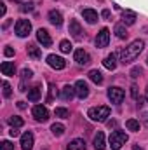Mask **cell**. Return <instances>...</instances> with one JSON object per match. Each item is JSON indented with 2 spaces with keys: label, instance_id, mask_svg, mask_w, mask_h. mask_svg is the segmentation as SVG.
<instances>
[{
  "label": "cell",
  "instance_id": "ba28073f",
  "mask_svg": "<svg viewBox=\"0 0 148 150\" xmlns=\"http://www.w3.org/2000/svg\"><path fill=\"white\" fill-rule=\"evenodd\" d=\"M73 58L75 61L80 65V67H84V65H89L91 63V56H89V52L87 51H84V49H77L73 52Z\"/></svg>",
  "mask_w": 148,
  "mask_h": 150
},
{
  "label": "cell",
  "instance_id": "7402d4cb",
  "mask_svg": "<svg viewBox=\"0 0 148 150\" xmlns=\"http://www.w3.org/2000/svg\"><path fill=\"white\" fill-rule=\"evenodd\" d=\"M40 96H42V89H40V86H33V87L28 91V100H30V101H38Z\"/></svg>",
  "mask_w": 148,
  "mask_h": 150
},
{
  "label": "cell",
  "instance_id": "8992f818",
  "mask_svg": "<svg viewBox=\"0 0 148 150\" xmlns=\"http://www.w3.org/2000/svg\"><path fill=\"white\" fill-rule=\"evenodd\" d=\"M47 65L54 70H63L66 67V61L61 58V56H56V54H49L47 56Z\"/></svg>",
  "mask_w": 148,
  "mask_h": 150
},
{
  "label": "cell",
  "instance_id": "b9f144b4",
  "mask_svg": "<svg viewBox=\"0 0 148 150\" xmlns=\"http://www.w3.org/2000/svg\"><path fill=\"white\" fill-rule=\"evenodd\" d=\"M18 107H19L21 110H23V108H26V105H25V101H19V103H18Z\"/></svg>",
  "mask_w": 148,
  "mask_h": 150
},
{
  "label": "cell",
  "instance_id": "d4e9b609",
  "mask_svg": "<svg viewBox=\"0 0 148 150\" xmlns=\"http://www.w3.org/2000/svg\"><path fill=\"white\" fill-rule=\"evenodd\" d=\"M9 124H11V127H21L25 124V120L18 115H12V117H9Z\"/></svg>",
  "mask_w": 148,
  "mask_h": 150
},
{
  "label": "cell",
  "instance_id": "4dcf8cb0",
  "mask_svg": "<svg viewBox=\"0 0 148 150\" xmlns=\"http://www.w3.org/2000/svg\"><path fill=\"white\" fill-rule=\"evenodd\" d=\"M2 87H4V96H5V98H9V96L12 94V89H11V84H9L7 80H4V82H2Z\"/></svg>",
  "mask_w": 148,
  "mask_h": 150
},
{
  "label": "cell",
  "instance_id": "bcb514c9",
  "mask_svg": "<svg viewBox=\"0 0 148 150\" xmlns=\"http://www.w3.org/2000/svg\"><path fill=\"white\" fill-rule=\"evenodd\" d=\"M147 65H148V58H147Z\"/></svg>",
  "mask_w": 148,
  "mask_h": 150
},
{
  "label": "cell",
  "instance_id": "d6a6232c",
  "mask_svg": "<svg viewBox=\"0 0 148 150\" xmlns=\"http://www.w3.org/2000/svg\"><path fill=\"white\" fill-rule=\"evenodd\" d=\"M33 2H26V4H23V7H21V11L23 12H30V11H33Z\"/></svg>",
  "mask_w": 148,
  "mask_h": 150
},
{
  "label": "cell",
  "instance_id": "83f0119b",
  "mask_svg": "<svg viewBox=\"0 0 148 150\" xmlns=\"http://www.w3.org/2000/svg\"><path fill=\"white\" fill-rule=\"evenodd\" d=\"M59 49H61V52L68 54V52L73 49V45H72V42H70V40H61V44H59Z\"/></svg>",
  "mask_w": 148,
  "mask_h": 150
},
{
  "label": "cell",
  "instance_id": "d6986e66",
  "mask_svg": "<svg viewBox=\"0 0 148 150\" xmlns=\"http://www.w3.org/2000/svg\"><path fill=\"white\" fill-rule=\"evenodd\" d=\"M75 94H77V93H75V86H65V87L61 89V94H59V96H61L63 100H66V101H68V100H72V98H73Z\"/></svg>",
  "mask_w": 148,
  "mask_h": 150
},
{
  "label": "cell",
  "instance_id": "277c9868",
  "mask_svg": "<svg viewBox=\"0 0 148 150\" xmlns=\"http://www.w3.org/2000/svg\"><path fill=\"white\" fill-rule=\"evenodd\" d=\"M14 32H16V35L18 37H28L30 35V32H32V23L28 21V19H19L18 23H16V26H14Z\"/></svg>",
  "mask_w": 148,
  "mask_h": 150
},
{
  "label": "cell",
  "instance_id": "30bf717a",
  "mask_svg": "<svg viewBox=\"0 0 148 150\" xmlns=\"http://www.w3.org/2000/svg\"><path fill=\"white\" fill-rule=\"evenodd\" d=\"M70 33H72V37L75 38V40H82V37H84V30H82V26H80V23L77 21V19H72L70 21Z\"/></svg>",
  "mask_w": 148,
  "mask_h": 150
},
{
  "label": "cell",
  "instance_id": "2e32d148",
  "mask_svg": "<svg viewBox=\"0 0 148 150\" xmlns=\"http://www.w3.org/2000/svg\"><path fill=\"white\" fill-rule=\"evenodd\" d=\"M92 145H94V149H96V150H105V147H106V143H105V133L98 131V134L94 136Z\"/></svg>",
  "mask_w": 148,
  "mask_h": 150
},
{
  "label": "cell",
  "instance_id": "9a60e30c",
  "mask_svg": "<svg viewBox=\"0 0 148 150\" xmlns=\"http://www.w3.org/2000/svg\"><path fill=\"white\" fill-rule=\"evenodd\" d=\"M49 21H51L54 26H61V25H63V16H61V12L56 11V9L49 11Z\"/></svg>",
  "mask_w": 148,
  "mask_h": 150
},
{
  "label": "cell",
  "instance_id": "6da1fadb",
  "mask_svg": "<svg viewBox=\"0 0 148 150\" xmlns=\"http://www.w3.org/2000/svg\"><path fill=\"white\" fill-rule=\"evenodd\" d=\"M143 47H145V42L143 40H134V42H131L127 47H124L120 52H118V58H120V63H124V65H127V63H131V61H134L140 54H141V51H143Z\"/></svg>",
  "mask_w": 148,
  "mask_h": 150
},
{
  "label": "cell",
  "instance_id": "ffe728a7",
  "mask_svg": "<svg viewBox=\"0 0 148 150\" xmlns=\"http://www.w3.org/2000/svg\"><path fill=\"white\" fill-rule=\"evenodd\" d=\"M122 21H124V25H134V23H136V12H132V11H124V12H122Z\"/></svg>",
  "mask_w": 148,
  "mask_h": 150
},
{
  "label": "cell",
  "instance_id": "f546056e",
  "mask_svg": "<svg viewBox=\"0 0 148 150\" xmlns=\"http://www.w3.org/2000/svg\"><path fill=\"white\" fill-rule=\"evenodd\" d=\"M54 113H56V117H61V119H68V117H70V112H68L66 108H63V107H58V108L54 110Z\"/></svg>",
  "mask_w": 148,
  "mask_h": 150
},
{
  "label": "cell",
  "instance_id": "4316f807",
  "mask_svg": "<svg viewBox=\"0 0 148 150\" xmlns=\"http://www.w3.org/2000/svg\"><path fill=\"white\" fill-rule=\"evenodd\" d=\"M51 131H52L54 136H61V134L65 133V126L59 124V122H58V124H52V126H51Z\"/></svg>",
  "mask_w": 148,
  "mask_h": 150
},
{
  "label": "cell",
  "instance_id": "44dd1931",
  "mask_svg": "<svg viewBox=\"0 0 148 150\" xmlns=\"http://www.w3.org/2000/svg\"><path fill=\"white\" fill-rule=\"evenodd\" d=\"M26 52H28V56H30L32 59H40V58H42V51H40V47L33 45V44L26 47Z\"/></svg>",
  "mask_w": 148,
  "mask_h": 150
},
{
  "label": "cell",
  "instance_id": "ee69618b",
  "mask_svg": "<svg viewBox=\"0 0 148 150\" xmlns=\"http://www.w3.org/2000/svg\"><path fill=\"white\" fill-rule=\"evenodd\" d=\"M145 98H147V101H148V86H147V93H145Z\"/></svg>",
  "mask_w": 148,
  "mask_h": 150
},
{
  "label": "cell",
  "instance_id": "836d02e7",
  "mask_svg": "<svg viewBox=\"0 0 148 150\" xmlns=\"http://www.w3.org/2000/svg\"><path fill=\"white\" fill-rule=\"evenodd\" d=\"M54 93H56V87H54V84H51V86H49V96H47V103H51V101H52V98H54Z\"/></svg>",
  "mask_w": 148,
  "mask_h": 150
},
{
  "label": "cell",
  "instance_id": "7a4b0ae2",
  "mask_svg": "<svg viewBox=\"0 0 148 150\" xmlns=\"http://www.w3.org/2000/svg\"><path fill=\"white\" fill-rule=\"evenodd\" d=\"M87 115L92 119V120H96V122H105L108 117H110V108L108 107H92V108H89V112Z\"/></svg>",
  "mask_w": 148,
  "mask_h": 150
},
{
  "label": "cell",
  "instance_id": "cb8c5ba5",
  "mask_svg": "<svg viewBox=\"0 0 148 150\" xmlns=\"http://www.w3.org/2000/svg\"><path fill=\"white\" fill-rule=\"evenodd\" d=\"M89 79H91L94 84H101V82H103V75H101L99 70H91V72H89Z\"/></svg>",
  "mask_w": 148,
  "mask_h": 150
},
{
  "label": "cell",
  "instance_id": "ac0fdd59",
  "mask_svg": "<svg viewBox=\"0 0 148 150\" xmlns=\"http://www.w3.org/2000/svg\"><path fill=\"white\" fill-rule=\"evenodd\" d=\"M103 67L106 70H115L117 68V54H110L103 59Z\"/></svg>",
  "mask_w": 148,
  "mask_h": 150
},
{
  "label": "cell",
  "instance_id": "7c38bea8",
  "mask_svg": "<svg viewBox=\"0 0 148 150\" xmlns=\"http://www.w3.org/2000/svg\"><path fill=\"white\" fill-rule=\"evenodd\" d=\"M33 149V133L26 131L21 136V150H32Z\"/></svg>",
  "mask_w": 148,
  "mask_h": 150
},
{
  "label": "cell",
  "instance_id": "8fae6325",
  "mask_svg": "<svg viewBox=\"0 0 148 150\" xmlns=\"http://www.w3.org/2000/svg\"><path fill=\"white\" fill-rule=\"evenodd\" d=\"M75 93H77V96H78L80 100L87 98V96H89V86H87V82L77 80V82H75Z\"/></svg>",
  "mask_w": 148,
  "mask_h": 150
},
{
  "label": "cell",
  "instance_id": "f1b7e54d",
  "mask_svg": "<svg viewBox=\"0 0 148 150\" xmlns=\"http://www.w3.org/2000/svg\"><path fill=\"white\" fill-rule=\"evenodd\" d=\"M115 33H117V37L118 38H125L127 37V30H125L124 25H117V26H115Z\"/></svg>",
  "mask_w": 148,
  "mask_h": 150
},
{
  "label": "cell",
  "instance_id": "3957f363",
  "mask_svg": "<svg viewBox=\"0 0 148 150\" xmlns=\"http://www.w3.org/2000/svg\"><path fill=\"white\" fill-rule=\"evenodd\" d=\"M108 142H110L111 150H120L122 145H125V142H127V134L124 131H113L110 134V140Z\"/></svg>",
  "mask_w": 148,
  "mask_h": 150
},
{
  "label": "cell",
  "instance_id": "f6af8a7d",
  "mask_svg": "<svg viewBox=\"0 0 148 150\" xmlns=\"http://www.w3.org/2000/svg\"><path fill=\"white\" fill-rule=\"evenodd\" d=\"M12 2H23V0H12Z\"/></svg>",
  "mask_w": 148,
  "mask_h": 150
},
{
  "label": "cell",
  "instance_id": "9c48e42d",
  "mask_svg": "<svg viewBox=\"0 0 148 150\" xmlns=\"http://www.w3.org/2000/svg\"><path fill=\"white\" fill-rule=\"evenodd\" d=\"M33 117H35V120L38 122H45L47 119H49V110L44 107V105H37V107H33Z\"/></svg>",
  "mask_w": 148,
  "mask_h": 150
},
{
  "label": "cell",
  "instance_id": "52a82bcc",
  "mask_svg": "<svg viewBox=\"0 0 148 150\" xmlns=\"http://www.w3.org/2000/svg\"><path fill=\"white\" fill-rule=\"evenodd\" d=\"M108 42H110V30L108 28H101L99 33H98V37H96V45L103 49V47L108 45Z\"/></svg>",
  "mask_w": 148,
  "mask_h": 150
},
{
  "label": "cell",
  "instance_id": "60d3db41",
  "mask_svg": "<svg viewBox=\"0 0 148 150\" xmlns=\"http://www.w3.org/2000/svg\"><path fill=\"white\" fill-rule=\"evenodd\" d=\"M143 122H145V124L148 126V112H145V113H143Z\"/></svg>",
  "mask_w": 148,
  "mask_h": 150
},
{
  "label": "cell",
  "instance_id": "4fadbf2b",
  "mask_svg": "<svg viewBox=\"0 0 148 150\" xmlns=\"http://www.w3.org/2000/svg\"><path fill=\"white\" fill-rule=\"evenodd\" d=\"M37 40L42 44V47H49L51 44H52V38L49 35V32L47 30H44V28H40L37 32Z\"/></svg>",
  "mask_w": 148,
  "mask_h": 150
},
{
  "label": "cell",
  "instance_id": "74e56055",
  "mask_svg": "<svg viewBox=\"0 0 148 150\" xmlns=\"http://www.w3.org/2000/svg\"><path fill=\"white\" fill-rule=\"evenodd\" d=\"M9 134H11L12 138H16V136H19V127H11V131H9Z\"/></svg>",
  "mask_w": 148,
  "mask_h": 150
},
{
  "label": "cell",
  "instance_id": "f35d334b",
  "mask_svg": "<svg viewBox=\"0 0 148 150\" xmlns=\"http://www.w3.org/2000/svg\"><path fill=\"white\" fill-rule=\"evenodd\" d=\"M131 94H132V98H134V100H138V98H140V96H138V87H136V86H132V87H131Z\"/></svg>",
  "mask_w": 148,
  "mask_h": 150
},
{
  "label": "cell",
  "instance_id": "ab89813d",
  "mask_svg": "<svg viewBox=\"0 0 148 150\" xmlns=\"http://www.w3.org/2000/svg\"><path fill=\"white\" fill-rule=\"evenodd\" d=\"M101 16H103V18H106V19H108V18H110V11H108V9H105V11H103V12H101Z\"/></svg>",
  "mask_w": 148,
  "mask_h": 150
},
{
  "label": "cell",
  "instance_id": "7bdbcfd3",
  "mask_svg": "<svg viewBox=\"0 0 148 150\" xmlns=\"http://www.w3.org/2000/svg\"><path fill=\"white\" fill-rule=\"evenodd\" d=\"M134 150H143V149H141L140 145H134Z\"/></svg>",
  "mask_w": 148,
  "mask_h": 150
},
{
  "label": "cell",
  "instance_id": "5bb4252c",
  "mask_svg": "<svg viewBox=\"0 0 148 150\" xmlns=\"http://www.w3.org/2000/svg\"><path fill=\"white\" fill-rule=\"evenodd\" d=\"M82 16H84V19H85L89 25H94V23L98 21V18H99L94 9H84V11H82Z\"/></svg>",
  "mask_w": 148,
  "mask_h": 150
},
{
  "label": "cell",
  "instance_id": "e0dca14e",
  "mask_svg": "<svg viewBox=\"0 0 148 150\" xmlns=\"http://www.w3.org/2000/svg\"><path fill=\"white\" fill-rule=\"evenodd\" d=\"M0 70H2V74L4 75L11 77V75H14V72H16V67H14L12 61H4V63L0 65Z\"/></svg>",
  "mask_w": 148,
  "mask_h": 150
},
{
  "label": "cell",
  "instance_id": "5b68a950",
  "mask_svg": "<svg viewBox=\"0 0 148 150\" xmlns=\"http://www.w3.org/2000/svg\"><path fill=\"white\" fill-rule=\"evenodd\" d=\"M108 98H110L111 103L120 105V103L124 101V98H125V93H124V89H120V87H110V89H108Z\"/></svg>",
  "mask_w": 148,
  "mask_h": 150
},
{
  "label": "cell",
  "instance_id": "603a6c76",
  "mask_svg": "<svg viewBox=\"0 0 148 150\" xmlns=\"http://www.w3.org/2000/svg\"><path fill=\"white\" fill-rule=\"evenodd\" d=\"M68 150H85V142L80 140V138H77L72 143H68Z\"/></svg>",
  "mask_w": 148,
  "mask_h": 150
},
{
  "label": "cell",
  "instance_id": "d590c367",
  "mask_svg": "<svg viewBox=\"0 0 148 150\" xmlns=\"http://www.w3.org/2000/svg\"><path fill=\"white\" fill-rule=\"evenodd\" d=\"M32 75H33V72H32V70H28V68H25V70L21 72V77H23V80H26V79H32Z\"/></svg>",
  "mask_w": 148,
  "mask_h": 150
},
{
  "label": "cell",
  "instance_id": "484cf974",
  "mask_svg": "<svg viewBox=\"0 0 148 150\" xmlns=\"http://www.w3.org/2000/svg\"><path fill=\"white\" fill-rule=\"evenodd\" d=\"M125 127H127L129 131H140V120H136V119H129V120L125 122Z\"/></svg>",
  "mask_w": 148,
  "mask_h": 150
},
{
  "label": "cell",
  "instance_id": "1f68e13d",
  "mask_svg": "<svg viewBox=\"0 0 148 150\" xmlns=\"http://www.w3.org/2000/svg\"><path fill=\"white\" fill-rule=\"evenodd\" d=\"M141 74H143V68H141V67H134V68L131 70V77H132V79H136V77H140Z\"/></svg>",
  "mask_w": 148,
  "mask_h": 150
},
{
  "label": "cell",
  "instance_id": "e575fe53",
  "mask_svg": "<svg viewBox=\"0 0 148 150\" xmlns=\"http://www.w3.org/2000/svg\"><path fill=\"white\" fill-rule=\"evenodd\" d=\"M0 147H2V150H14V145H12L11 142H7V140H4V142L0 143Z\"/></svg>",
  "mask_w": 148,
  "mask_h": 150
},
{
  "label": "cell",
  "instance_id": "8d00e7d4",
  "mask_svg": "<svg viewBox=\"0 0 148 150\" xmlns=\"http://www.w3.org/2000/svg\"><path fill=\"white\" fill-rule=\"evenodd\" d=\"M4 54H5V56H7V58H11V56H14V49H12V47H9V45H7V47H5V49H4Z\"/></svg>",
  "mask_w": 148,
  "mask_h": 150
}]
</instances>
